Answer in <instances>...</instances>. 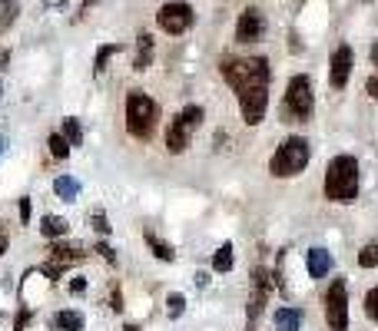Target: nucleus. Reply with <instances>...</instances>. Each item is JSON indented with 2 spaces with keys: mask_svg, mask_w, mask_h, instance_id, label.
Masks as SVG:
<instances>
[{
  "mask_svg": "<svg viewBox=\"0 0 378 331\" xmlns=\"http://www.w3.org/2000/svg\"><path fill=\"white\" fill-rule=\"evenodd\" d=\"M143 242L150 245V252H153V255H156L160 262H173V259H176L173 245H169V242H163L160 235H156V232H150V229H146V232H143Z\"/></svg>",
  "mask_w": 378,
  "mask_h": 331,
  "instance_id": "dca6fc26",
  "label": "nucleus"
},
{
  "mask_svg": "<svg viewBox=\"0 0 378 331\" xmlns=\"http://www.w3.org/2000/svg\"><path fill=\"white\" fill-rule=\"evenodd\" d=\"M7 242H11V235H7V229H4V225H0V255H4V252H7Z\"/></svg>",
  "mask_w": 378,
  "mask_h": 331,
  "instance_id": "e433bc0d",
  "label": "nucleus"
},
{
  "mask_svg": "<svg viewBox=\"0 0 378 331\" xmlns=\"http://www.w3.org/2000/svg\"><path fill=\"white\" fill-rule=\"evenodd\" d=\"M326 321L332 331H348V285L335 279L326 291Z\"/></svg>",
  "mask_w": 378,
  "mask_h": 331,
  "instance_id": "423d86ee",
  "label": "nucleus"
},
{
  "mask_svg": "<svg viewBox=\"0 0 378 331\" xmlns=\"http://www.w3.org/2000/svg\"><path fill=\"white\" fill-rule=\"evenodd\" d=\"M93 229L100 232V235H106V232H110V222H106V215H103V212H93Z\"/></svg>",
  "mask_w": 378,
  "mask_h": 331,
  "instance_id": "c756f323",
  "label": "nucleus"
},
{
  "mask_svg": "<svg viewBox=\"0 0 378 331\" xmlns=\"http://www.w3.org/2000/svg\"><path fill=\"white\" fill-rule=\"evenodd\" d=\"M27 325H30V308H21V315L13 318V331H23Z\"/></svg>",
  "mask_w": 378,
  "mask_h": 331,
  "instance_id": "7c9ffc66",
  "label": "nucleus"
},
{
  "mask_svg": "<svg viewBox=\"0 0 378 331\" xmlns=\"http://www.w3.org/2000/svg\"><path fill=\"white\" fill-rule=\"evenodd\" d=\"M362 4H372V0H362Z\"/></svg>",
  "mask_w": 378,
  "mask_h": 331,
  "instance_id": "79ce46f5",
  "label": "nucleus"
},
{
  "mask_svg": "<svg viewBox=\"0 0 378 331\" xmlns=\"http://www.w3.org/2000/svg\"><path fill=\"white\" fill-rule=\"evenodd\" d=\"M308 159H312L308 140H302V136H289V140L276 150L272 162H269V172H272L276 179H292V176H299V172L306 169Z\"/></svg>",
  "mask_w": 378,
  "mask_h": 331,
  "instance_id": "39448f33",
  "label": "nucleus"
},
{
  "mask_svg": "<svg viewBox=\"0 0 378 331\" xmlns=\"http://www.w3.org/2000/svg\"><path fill=\"white\" fill-rule=\"evenodd\" d=\"M17 13H21V7H17L13 0H4V17H0V30H11L13 21H17Z\"/></svg>",
  "mask_w": 378,
  "mask_h": 331,
  "instance_id": "bb28decb",
  "label": "nucleus"
},
{
  "mask_svg": "<svg viewBox=\"0 0 378 331\" xmlns=\"http://www.w3.org/2000/svg\"><path fill=\"white\" fill-rule=\"evenodd\" d=\"M306 269H308V279H326L332 271V255L326 249H308L306 252Z\"/></svg>",
  "mask_w": 378,
  "mask_h": 331,
  "instance_id": "ddd939ff",
  "label": "nucleus"
},
{
  "mask_svg": "<svg viewBox=\"0 0 378 331\" xmlns=\"http://www.w3.org/2000/svg\"><path fill=\"white\" fill-rule=\"evenodd\" d=\"M110 298H113V305H110V308H113V311H123V298H120V285H113V291H110Z\"/></svg>",
  "mask_w": 378,
  "mask_h": 331,
  "instance_id": "473e14b6",
  "label": "nucleus"
},
{
  "mask_svg": "<svg viewBox=\"0 0 378 331\" xmlns=\"http://www.w3.org/2000/svg\"><path fill=\"white\" fill-rule=\"evenodd\" d=\"M189 136H193V130L176 116V120L169 123V130H166V150H169V152H186V150H189Z\"/></svg>",
  "mask_w": 378,
  "mask_h": 331,
  "instance_id": "f8f14e48",
  "label": "nucleus"
},
{
  "mask_svg": "<svg viewBox=\"0 0 378 331\" xmlns=\"http://www.w3.org/2000/svg\"><path fill=\"white\" fill-rule=\"evenodd\" d=\"M63 140L70 142V146H80L83 142V126H80V120H63Z\"/></svg>",
  "mask_w": 378,
  "mask_h": 331,
  "instance_id": "b1692460",
  "label": "nucleus"
},
{
  "mask_svg": "<svg viewBox=\"0 0 378 331\" xmlns=\"http://www.w3.org/2000/svg\"><path fill=\"white\" fill-rule=\"evenodd\" d=\"M153 63V37L150 33H140L136 37V57H133V70L136 73H146Z\"/></svg>",
  "mask_w": 378,
  "mask_h": 331,
  "instance_id": "4468645a",
  "label": "nucleus"
},
{
  "mask_svg": "<svg viewBox=\"0 0 378 331\" xmlns=\"http://www.w3.org/2000/svg\"><path fill=\"white\" fill-rule=\"evenodd\" d=\"M83 255H87V252H83L80 245H53L50 249V262H57V265H63V269H67L70 262H80Z\"/></svg>",
  "mask_w": 378,
  "mask_h": 331,
  "instance_id": "f3484780",
  "label": "nucleus"
},
{
  "mask_svg": "<svg viewBox=\"0 0 378 331\" xmlns=\"http://www.w3.org/2000/svg\"><path fill=\"white\" fill-rule=\"evenodd\" d=\"M166 311H169V318H179V315L186 311V298L179 295V291H173V295L166 298Z\"/></svg>",
  "mask_w": 378,
  "mask_h": 331,
  "instance_id": "cd10ccee",
  "label": "nucleus"
},
{
  "mask_svg": "<svg viewBox=\"0 0 378 331\" xmlns=\"http://www.w3.org/2000/svg\"><path fill=\"white\" fill-rule=\"evenodd\" d=\"M0 93H4V90H0Z\"/></svg>",
  "mask_w": 378,
  "mask_h": 331,
  "instance_id": "37998d69",
  "label": "nucleus"
},
{
  "mask_svg": "<svg viewBox=\"0 0 378 331\" xmlns=\"http://www.w3.org/2000/svg\"><path fill=\"white\" fill-rule=\"evenodd\" d=\"M40 232L47 239H63V235H70V222L60 219V215H43Z\"/></svg>",
  "mask_w": 378,
  "mask_h": 331,
  "instance_id": "a211bd4d",
  "label": "nucleus"
},
{
  "mask_svg": "<svg viewBox=\"0 0 378 331\" xmlns=\"http://www.w3.org/2000/svg\"><path fill=\"white\" fill-rule=\"evenodd\" d=\"M352 63H355V53L348 43L335 47L332 53V60H328V83H332V90H345L348 77H352Z\"/></svg>",
  "mask_w": 378,
  "mask_h": 331,
  "instance_id": "9d476101",
  "label": "nucleus"
},
{
  "mask_svg": "<svg viewBox=\"0 0 378 331\" xmlns=\"http://www.w3.org/2000/svg\"><path fill=\"white\" fill-rule=\"evenodd\" d=\"M96 252H100V255H103L106 262H110V265H116V252H113L110 245H106V242H96Z\"/></svg>",
  "mask_w": 378,
  "mask_h": 331,
  "instance_id": "2f4dec72",
  "label": "nucleus"
},
{
  "mask_svg": "<svg viewBox=\"0 0 378 331\" xmlns=\"http://www.w3.org/2000/svg\"><path fill=\"white\" fill-rule=\"evenodd\" d=\"M70 291H73V295H83V291H87V281H83V279H73L70 281Z\"/></svg>",
  "mask_w": 378,
  "mask_h": 331,
  "instance_id": "c9c22d12",
  "label": "nucleus"
},
{
  "mask_svg": "<svg viewBox=\"0 0 378 331\" xmlns=\"http://www.w3.org/2000/svg\"><path fill=\"white\" fill-rule=\"evenodd\" d=\"M213 269H216V271H229V269H233V245H229V242L216 249V255H213Z\"/></svg>",
  "mask_w": 378,
  "mask_h": 331,
  "instance_id": "5701e85b",
  "label": "nucleus"
},
{
  "mask_svg": "<svg viewBox=\"0 0 378 331\" xmlns=\"http://www.w3.org/2000/svg\"><path fill=\"white\" fill-rule=\"evenodd\" d=\"M83 325H87V321H83V315L80 311H57V315H53V331H83Z\"/></svg>",
  "mask_w": 378,
  "mask_h": 331,
  "instance_id": "2eb2a0df",
  "label": "nucleus"
},
{
  "mask_svg": "<svg viewBox=\"0 0 378 331\" xmlns=\"http://www.w3.org/2000/svg\"><path fill=\"white\" fill-rule=\"evenodd\" d=\"M156 123H160L156 100H150L143 90H133L126 96V130H130V136L146 142L156 133Z\"/></svg>",
  "mask_w": 378,
  "mask_h": 331,
  "instance_id": "20e7f679",
  "label": "nucleus"
},
{
  "mask_svg": "<svg viewBox=\"0 0 378 331\" xmlns=\"http://www.w3.org/2000/svg\"><path fill=\"white\" fill-rule=\"evenodd\" d=\"M372 67H378V40L372 43Z\"/></svg>",
  "mask_w": 378,
  "mask_h": 331,
  "instance_id": "58836bf2",
  "label": "nucleus"
},
{
  "mask_svg": "<svg viewBox=\"0 0 378 331\" xmlns=\"http://www.w3.org/2000/svg\"><path fill=\"white\" fill-rule=\"evenodd\" d=\"M4 146H7V140H4V133H0V152H4Z\"/></svg>",
  "mask_w": 378,
  "mask_h": 331,
  "instance_id": "a19ab883",
  "label": "nucleus"
},
{
  "mask_svg": "<svg viewBox=\"0 0 378 331\" xmlns=\"http://www.w3.org/2000/svg\"><path fill=\"white\" fill-rule=\"evenodd\" d=\"M358 182H362V176H358V159H355V156H335V159L328 162V169H326V196L332 202H342V206L355 202L358 199Z\"/></svg>",
  "mask_w": 378,
  "mask_h": 331,
  "instance_id": "f03ea898",
  "label": "nucleus"
},
{
  "mask_svg": "<svg viewBox=\"0 0 378 331\" xmlns=\"http://www.w3.org/2000/svg\"><path fill=\"white\" fill-rule=\"evenodd\" d=\"M365 90H368V96H372V100H378V73H375V77H368Z\"/></svg>",
  "mask_w": 378,
  "mask_h": 331,
  "instance_id": "72a5a7b5",
  "label": "nucleus"
},
{
  "mask_svg": "<svg viewBox=\"0 0 378 331\" xmlns=\"http://www.w3.org/2000/svg\"><path fill=\"white\" fill-rule=\"evenodd\" d=\"M299 328H302V311L299 308H279L276 331H299Z\"/></svg>",
  "mask_w": 378,
  "mask_h": 331,
  "instance_id": "aec40b11",
  "label": "nucleus"
},
{
  "mask_svg": "<svg viewBox=\"0 0 378 331\" xmlns=\"http://www.w3.org/2000/svg\"><path fill=\"white\" fill-rule=\"evenodd\" d=\"M193 21H196V13H193V7H189L186 0H169V4H163V7H160V13H156L160 30H166L169 37L186 33L189 27H193Z\"/></svg>",
  "mask_w": 378,
  "mask_h": 331,
  "instance_id": "0eeeda50",
  "label": "nucleus"
},
{
  "mask_svg": "<svg viewBox=\"0 0 378 331\" xmlns=\"http://www.w3.org/2000/svg\"><path fill=\"white\" fill-rule=\"evenodd\" d=\"M358 265L362 269H378V242H372V245L358 252Z\"/></svg>",
  "mask_w": 378,
  "mask_h": 331,
  "instance_id": "a878e982",
  "label": "nucleus"
},
{
  "mask_svg": "<svg viewBox=\"0 0 378 331\" xmlns=\"http://www.w3.org/2000/svg\"><path fill=\"white\" fill-rule=\"evenodd\" d=\"M219 73L235 90V96L245 90H256V86H269V77H272L266 57H223Z\"/></svg>",
  "mask_w": 378,
  "mask_h": 331,
  "instance_id": "f257e3e1",
  "label": "nucleus"
},
{
  "mask_svg": "<svg viewBox=\"0 0 378 331\" xmlns=\"http://www.w3.org/2000/svg\"><path fill=\"white\" fill-rule=\"evenodd\" d=\"M179 120L189 126V130H196V126H203V120H206V113H203V106H196V103H189L183 113H179Z\"/></svg>",
  "mask_w": 378,
  "mask_h": 331,
  "instance_id": "393cba45",
  "label": "nucleus"
},
{
  "mask_svg": "<svg viewBox=\"0 0 378 331\" xmlns=\"http://www.w3.org/2000/svg\"><path fill=\"white\" fill-rule=\"evenodd\" d=\"M21 222H30V199L27 196L21 199Z\"/></svg>",
  "mask_w": 378,
  "mask_h": 331,
  "instance_id": "f704fd0d",
  "label": "nucleus"
},
{
  "mask_svg": "<svg viewBox=\"0 0 378 331\" xmlns=\"http://www.w3.org/2000/svg\"><path fill=\"white\" fill-rule=\"evenodd\" d=\"M7 57H11V53H7V50H4V47H0V70L7 67Z\"/></svg>",
  "mask_w": 378,
  "mask_h": 331,
  "instance_id": "ea45409f",
  "label": "nucleus"
},
{
  "mask_svg": "<svg viewBox=\"0 0 378 331\" xmlns=\"http://www.w3.org/2000/svg\"><path fill=\"white\" fill-rule=\"evenodd\" d=\"M120 50H123V43H106V47H100V50H96V57H93V70L103 73V70H106V63H110Z\"/></svg>",
  "mask_w": 378,
  "mask_h": 331,
  "instance_id": "412c9836",
  "label": "nucleus"
},
{
  "mask_svg": "<svg viewBox=\"0 0 378 331\" xmlns=\"http://www.w3.org/2000/svg\"><path fill=\"white\" fill-rule=\"evenodd\" d=\"M196 285H199V288H206V285H209V275H206V271H196Z\"/></svg>",
  "mask_w": 378,
  "mask_h": 331,
  "instance_id": "4c0bfd02",
  "label": "nucleus"
},
{
  "mask_svg": "<svg viewBox=\"0 0 378 331\" xmlns=\"http://www.w3.org/2000/svg\"><path fill=\"white\" fill-rule=\"evenodd\" d=\"M365 311H368V315H372V318L378 321V285H375V288H372V291H368V295H365Z\"/></svg>",
  "mask_w": 378,
  "mask_h": 331,
  "instance_id": "c85d7f7f",
  "label": "nucleus"
},
{
  "mask_svg": "<svg viewBox=\"0 0 378 331\" xmlns=\"http://www.w3.org/2000/svg\"><path fill=\"white\" fill-rule=\"evenodd\" d=\"M269 288H272V275H269V269H252V298H249V318H256V315H262V308H266V298H269Z\"/></svg>",
  "mask_w": 378,
  "mask_h": 331,
  "instance_id": "9b49d317",
  "label": "nucleus"
},
{
  "mask_svg": "<svg viewBox=\"0 0 378 331\" xmlns=\"http://www.w3.org/2000/svg\"><path fill=\"white\" fill-rule=\"evenodd\" d=\"M239 110H243V120L249 126H259V123L266 120V110H269V86H256V90L239 93Z\"/></svg>",
  "mask_w": 378,
  "mask_h": 331,
  "instance_id": "6e6552de",
  "label": "nucleus"
},
{
  "mask_svg": "<svg viewBox=\"0 0 378 331\" xmlns=\"http://www.w3.org/2000/svg\"><path fill=\"white\" fill-rule=\"evenodd\" d=\"M47 146H50V152H53V159H67L70 156V142L63 140V133H50V140H47Z\"/></svg>",
  "mask_w": 378,
  "mask_h": 331,
  "instance_id": "4be33fe9",
  "label": "nucleus"
},
{
  "mask_svg": "<svg viewBox=\"0 0 378 331\" xmlns=\"http://www.w3.org/2000/svg\"><path fill=\"white\" fill-rule=\"evenodd\" d=\"M266 33V13L259 7H245L235 21V43H256Z\"/></svg>",
  "mask_w": 378,
  "mask_h": 331,
  "instance_id": "1a4fd4ad",
  "label": "nucleus"
},
{
  "mask_svg": "<svg viewBox=\"0 0 378 331\" xmlns=\"http://www.w3.org/2000/svg\"><path fill=\"white\" fill-rule=\"evenodd\" d=\"M53 192H57L63 202H73L80 196V182L73 179V176H57V179H53Z\"/></svg>",
  "mask_w": 378,
  "mask_h": 331,
  "instance_id": "6ab92c4d",
  "label": "nucleus"
},
{
  "mask_svg": "<svg viewBox=\"0 0 378 331\" xmlns=\"http://www.w3.org/2000/svg\"><path fill=\"white\" fill-rule=\"evenodd\" d=\"M316 113V90L306 73H296L282 96V123H308Z\"/></svg>",
  "mask_w": 378,
  "mask_h": 331,
  "instance_id": "7ed1b4c3",
  "label": "nucleus"
}]
</instances>
